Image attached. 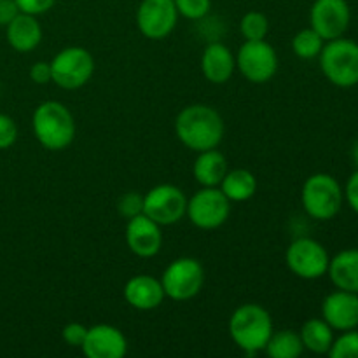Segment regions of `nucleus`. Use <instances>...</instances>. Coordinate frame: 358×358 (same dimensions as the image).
Wrapping results in <instances>:
<instances>
[{
	"instance_id": "obj_1",
	"label": "nucleus",
	"mask_w": 358,
	"mask_h": 358,
	"mask_svg": "<svg viewBox=\"0 0 358 358\" xmlns=\"http://www.w3.org/2000/svg\"><path fill=\"white\" fill-rule=\"evenodd\" d=\"M175 135L194 152L217 149L224 138L222 115L210 105H189L175 119Z\"/></svg>"
},
{
	"instance_id": "obj_2",
	"label": "nucleus",
	"mask_w": 358,
	"mask_h": 358,
	"mask_svg": "<svg viewBox=\"0 0 358 358\" xmlns=\"http://www.w3.org/2000/svg\"><path fill=\"white\" fill-rule=\"evenodd\" d=\"M31 129L44 149L58 152L70 147L76 138V119L62 101L48 100L34 110Z\"/></svg>"
},
{
	"instance_id": "obj_3",
	"label": "nucleus",
	"mask_w": 358,
	"mask_h": 358,
	"mask_svg": "<svg viewBox=\"0 0 358 358\" xmlns=\"http://www.w3.org/2000/svg\"><path fill=\"white\" fill-rule=\"evenodd\" d=\"M273 334V320L268 310L255 303L238 306L229 318V336L247 355L264 352Z\"/></svg>"
},
{
	"instance_id": "obj_4",
	"label": "nucleus",
	"mask_w": 358,
	"mask_h": 358,
	"mask_svg": "<svg viewBox=\"0 0 358 358\" xmlns=\"http://www.w3.org/2000/svg\"><path fill=\"white\" fill-rule=\"evenodd\" d=\"M301 201L311 219L331 220L341 212L345 192L332 175L315 173L304 182Z\"/></svg>"
},
{
	"instance_id": "obj_5",
	"label": "nucleus",
	"mask_w": 358,
	"mask_h": 358,
	"mask_svg": "<svg viewBox=\"0 0 358 358\" xmlns=\"http://www.w3.org/2000/svg\"><path fill=\"white\" fill-rule=\"evenodd\" d=\"M320 69L329 83L338 87L358 84V44L350 38H334L324 44L320 52Z\"/></svg>"
},
{
	"instance_id": "obj_6",
	"label": "nucleus",
	"mask_w": 358,
	"mask_h": 358,
	"mask_svg": "<svg viewBox=\"0 0 358 358\" xmlns=\"http://www.w3.org/2000/svg\"><path fill=\"white\" fill-rule=\"evenodd\" d=\"M164 296L177 303H185L201 292L205 285V268L198 259L180 257L168 264L161 276Z\"/></svg>"
},
{
	"instance_id": "obj_7",
	"label": "nucleus",
	"mask_w": 358,
	"mask_h": 358,
	"mask_svg": "<svg viewBox=\"0 0 358 358\" xmlns=\"http://www.w3.org/2000/svg\"><path fill=\"white\" fill-rule=\"evenodd\" d=\"M49 63H51L52 83L66 91L86 86L94 73L93 55L79 45L62 49Z\"/></svg>"
},
{
	"instance_id": "obj_8",
	"label": "nucleus",
	"mask_w": 358,
	"mask_h": 358,
	"mask_svg": "<svg viewBox=\"0 0 358 358\" xmlns=\"http://www.w3.org/2000/svg\"><path fill=\"white\" fill-rule=\"evenodd\" d=\"M236 69L248 83H269L278 72V55L266 38L245 41L236 55Z\"/></svg>"
},
{
	"instance_id": "obj_9",
	"label": "nucleus",
	"mask_w": 358,
	"mask_h": 358,
	"mask_svg": "<svg viewBox=\"0 0 358 358\" xmlns=\"http://www.w3.org/2000/svg\"><path fill=\"white\" fill-rule=\"evenodd\" d=\"M231 213V201L219 187H201L187 199V212L198 229L212 231L226 224Z\"/></svg>"
},
{
	"instance_id": "obj_10",
	"label": "nucleus",
	"mask_w": 358,
	"mask_h": 358,
	"mask_svg": "<svg viewBox=\"0 0 358 358\" xmlns=\"http://www.w3.org/2000/svg\"><path fill=\"white\" fill-rule=\"evenodd\" d=\"M287 268L303 280H318L327 275L329 252L313 238H299L290 243L285 252Z\"/></svg>"
},
{
	"instance_id": "obj_11",
	"label": "nucleus",
	"mask_w": 358,
	"mask_h": 358,
	"mask_svg": "<svg viewBox=\"0 0 358 358\" xmlns=\"http://www.w3.org/2000/svg\"><path fill=\"white\" fill-rule=\"evenodd\" d=\"M187 212L184 191L173 184H161L143 196V215L159 226H173Z\"/></svg>"
},
{
	"instance_id": "obj_12",
	"label": "nucleus",
	"mask_w": 358,
	"mask_h": 358,
	"mask_svg": "<svg viewBox=\"0 0 358 358\" xmlns=\"http://www.w3.org/2000/svg\"><path fill=\"white\" fill-rule=\"evenodd\" d=\"M178 10L175 0H142L136 9V27L149 41H163L175 30Z\"/></svg>"
},
{
	"instance_id": "obj_13",
	"label": "nucleus",
	"mask_w": 358,
	"mask_h": 358,
	"mask_svg": "<svg viewBox=\"0 0 358 358\" xmlns=\"http://www.w3.org/2000/svg\"><path fill=\"white\" fill-rule=\"evenodd\" d=\"M352 21V10L346 0H315L310 10L311 28L327 41L345 35Z\"/></svg>"
},
{
	"instance_id": "obj_14",
	"label": "nucleus",
	"mask_w": 358,
	"mask_h": 358,
	"mask_svg": "<svg viewBox=\"0 0 358 358\" xmlns=\"http://www.w3.org/2000/svg\"><path fill=\"white\" fill-rule=\"evenodd\" d=\"M80 350L87 358H122L128 353V341L114 325L98 324L87 327Z\"/></svg>"
},
{
	"instance_id": "obj_15",
	"label": "nucleus",
	"mask_w": 358,
	"mask_h": 358,
	"mask_svg": "<svg viewBox=\"0 0 358 358\" xmlns=\"http://www.w3.org/2000/svg\"><path fill=\"white\" fill-rule=\"evenodd\" d=\"M126 243L136 257H154V255L159 254L161 247H163L161 226L147 215L140 213V215L129 219L126 224Z\"/></svg>"
},
{
	"instance_id": "obj_16",
	"label": "nucleus",
	"mask_w": 358,
	"mask_h": 358,
	"mask_svg": "<svg viewBox=\"0 0 358 358\" xmlns=\"http://www.w3.org/2000/svg\"><path fill=\"white\" fill-rule=\"evenodd\" d=\"M322 318L334 331H352L358 327V294L338 289L322 303Z\"/></svg>"
},
{
	"instance_id": "obj_17",
	"label": "nucleus",
	"mask_w": 358,
	"mask_h": 358,
	"mask_svg": "<svg viewBox=\"0 0 358 358\" xmlns=\"http://www.w3.org/2000/svg\"><path fill=\"white\" fill-rule=\"evenodd\" d=\"M164 289L161 280L149 275H136L124 285V299L131 308L140 311L156 310L164 301Z\"/></svg>"
},
{
	"instance_id": "obj_18",
	"label": "nucleus",
	"mask_w": 358,
	"mask_h": 358,
	"mask_svg": "<svg viewBox=\"0 0 358 358\" xmlns=\"http://www.w3.org/2000/svg\"><path fill=\"white\" fill-rule=\"evenodd\" d=\"M236 70L233 51L222 42H212L203 49L201 72L212 84H226Z\"/></svg>"
},
{
	"instance_id": "obj_19",
	"label": "nucleus",
	"mask_w": 358,
	"mask_h": 358,
	"mask_svg": "<svg viewBox=\"0 0 358 358\" xmlns=\"http://www.w3.org/2000/svg\"><path fill=\"white\" fill-rule=\"evenodd\" d=\"M6 37L10 48L17 52H30L41 44L42 27L37 16L20 13L6 27Z\"/></svg>"
},
{
	"instance_id": "obj_20",
	"label": "nucleus",
	"mask_w": 358,
	"mask_h": 358,
	"mask_svg": "<svg viewBox=\"0 0 358 358\" xmlns=\"http://www.w3.org/2000/svg\"><path fill=\"white\" fill-rule=\"evenodd\" d=\"M327 275L336 289L358 294V248L339 252L329 262Z\"/></svg>"
},
{
	"instance_id": "obj_21",
	"label": "nucleus",
	"mask_w": 358,
	"mask_h": 358,
	"mask_svg": "<svg viewBox=\"0 0 358 358\" xmlns=\"http://www.w3.org/2000/svg\"><path fill=\"white\" fill-rule=\"evenodd\" d=\"M226 173L227 159L222 152L217 149L198 152V157L192 164V175L201 187H219Z\"/></svg>"
},
{
	"instance_id": "obj_22",
	"label": "nucleus",
	"mask_w": 358,
	"mask_h": 358,
	"mask_svg": "<svg viewBox=\"0 0 358 358\" xmlns=\"http://www.w3.org/2000/svg\"><path fill=\"white\" fill-rule=\"evenodd\" d=\"M219 189L226 194V198L229 201H248L257 192V178H255V175L252 171L245 170V168L227 170L226 177L220 182Z\"/></svg>"
},
{
	"instance_id": "obj_23",
	"label": "nucleus",
	"mask_w": 358,
	"mask_h": 358,
	"mask_svg": "<svg viewBox=\"0 0 358 358\" xmlns=\"http://www.w3.org/2000/svg\"><path fill=\"white\" fill-rule=\"evenodd\" d=\"M301 341L304 350L317 355H325L334 343V329L324 318H310L301 327Z\"/></svg>"
},
{
	"instance_id": "obj_24",
	"label": "nucleus",
	"mask_w": 358,
	"mask_h": 358,
	"mask_svg": "<svg viewBox=\"0 0 358 358\" xmlns=\"http://www.w3.org/2000/svg\"><path fill=\"white\" fill-rule=\"evenodd\" d=\"M264 352L271 358H297L303 355L304 346L299 332L285 329V331L278 332L273 331Z\"/></svg>"
},
{
	"instance_id": "obj_25",
	"label": "nucleus",
	"mask_w": 358,
	"mask_h": 358,
	"mask_svg": "<svg viewBox=\"0 0 358 358\" xmlns=\"http://www.w3.org/2000/svg\"><path fill=\"white\" fill-rule=\"evenodd\" d=\"M325 41L313 30V28H304L299 30L292 38V49L296 52V56H299L301 59H313L318 58L324 49Z\"/></svg>"
},
{
	"instance_id": "obj_26",
	"label": "nucleus",
	"mask_w": 358,
	"mask_h": 358,
	"mask_svg": "<svg viewBox=\"0 0 358 358\" xmlns=\"http://www.w3.org/2000/svg\"><path fill=\"white\" fill-rule=\"evenodd\" d=\"M240 31L245 41H262L269 31V21L266 14L259 10H248L240 21Z\"/></svg>"
},
{
	"instance_id": "obj_27",
	"label": "nucleus",
	"mask_w": 358,
	"mask_h": 358,
	"mask_svg": "<svg viewBox=\"0 0 358 358\" xmlns=\"http://www.w3.org/2000/svg\"><path fill=\"white\" fill-rule=\"evenodd\" d=\"M332 358H358V331H345L338 339L334 338L327 353Z\"/></svg>"
},
{
	"instance_id": "obj_28",
	"label": "nucleus",
	"mask_w": 358,
	"mask_h": 358,
	"mask_svg": "<svg viewBox=\"0 0 358 358\" xmlns=\"http://www.w3.org/2000/svg\"><path fill=\"white\" fill-rule=\"evenodd\" d=\"M175 7L178 10V16L198 21L208 16L212 9V0H175Z\"/></svg>"
},
{
	"instance_id": "obj_29",
	"label": "nucleus",
	"mask_w": 358,
	"mask_h": 358,
	"mask_svg": "<svg viewBox=\"0 0 358 358\" xmlns=\"http://www.w3.org/2000/svg\"><path fill=\"white\" fill-rule=\"evenodd\" d=\"M117 212L122 219L129 220L143 213V196L138 192H126L119 198Z\"/></svg>"
},
{
	"instance_id": "obj_30",
	"label": "nucleus",
	"mask_w": 358,
	"mask_h": 358,
	"mask_svg": "<svg viewBox=\"0 0 358 358\" xmlns=\"http://www.w3.org/2000/svg\"><path fill=\"white\" fill-rule=\"evenodd\" d=\"M17 124L10 115L0 112V150H7L16 143Z\"/></svg>"
},
{
	"instance_id": "obj_31",
	"label": "nucleus",
	"mask_w": 358,
	"mask_h": 358,
	"mask_svg": "<svg viewBox=\"0 0 358 358\" xmlns=\"http://www.w3.org/2000/svg\"><path fill=\"white\" fill-rule=\"evenodd\" d=\"M87 327L83 324H77V322H72V324L65 325L62 331L63 341L66 343L72 348H80L84 345V339H86Z\"/></svg>"
},
{
	"instance_id": "obj_32",
	"label": "nucleus",
	"mask_w": 358,
	"mask_h": 358,
	"mask_svg": "<svg viewBox=\"0 0 358 358\" xmlns=\"http://www.w3.org/2000/svg\"><path fill=\"white\" fill-rule=\"evenodd\" d=\"M20 9V13L31 14V16H41L49 13L55 7L56 0H14Z\"/></svg>"
},
{
	"instance_id": "obj_33",
	"label": "nucleus",
	"mask_w": 358,
	"mask_h": 358,
	"mask_svg": "<svg viewBox=\"0 0 358 358\" xmlns=\"http://www.w3.org/2000/svg\"><path fill=\"white\" fill-rule=\"evenodd\" d=\"M30 79L34 80L35 84H48L52 80L51 73V63L49 62H37L31 65L30 69Z\"/></svg>"
},
{
	"instance_id": "obj_34",
	"label": "nucleus",
	"mask_w": 358,
	"mask_h": 358,
	"mask_svg": "<svg viewBox=\"0 0 358 358\" xmlns=\"http://www.w3.org/2000/svg\"><path fill=\"white\" fill-rule=\"evenodd\" d=\"M343 192H345V198L346 201H348L350 208L355 213H358V170L350 175L348 182H346V187Z\"/></svg>"
},
{
	"instance_id": "obj_35",
	"label": "nucleus",
	"mask_w": 358,
	"mask_h": 358,
	"mask_svg": "<svg viewBox=\"0 0 358 358\" xmlns=\"http://www.w3.org/2000/svg\"><path fill=\"white\" fill-rule=\"evenodd\" d=\"M20 14L14 0H0V27L6 28Z\"/></svg>"
},
{
	"instance_id": "obj_36",
	"label": "nucleus",
	"mask_w": 358,
	"mask_h": 358,
	"mask_svg": "<svg viewBox=\"0 0 358 358\" xmlns=\"http://www.w3.org/2000/svg\"><path fill=\"white\" fill-rule=\"evenodd\" d=\"M353 159H355V163L358 164V142L355 143V147H353Z\"/></svg>"
}]
</instances>
